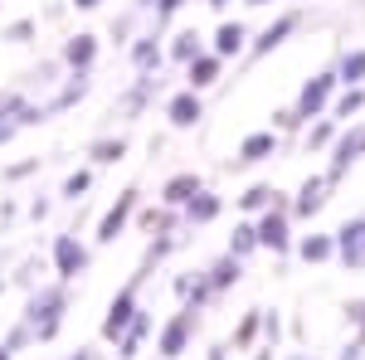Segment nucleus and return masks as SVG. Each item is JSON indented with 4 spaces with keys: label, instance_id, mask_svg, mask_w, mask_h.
<instances>
[{
    "label": "nucleus",
    "instance_id": "28",
    "mask_svg": "<svg viewBox=\"0 0 365 360\" xmlns=\"http://www.w3.org/2000/svg\"><path fill=\"white\" fill-rule=\"evenodd\" d=\"M292 253H297V258H302L307 268H317V263H336V239H331V234H317V229H312V234H302V239L292 244Z\"/></svg>",
    "mask_w": 365,
    "mask_h": 360
},
{
    "label": "nucleus",
    "instance_id": "38",
    "mask_svg": "<svg viewBox=\"0 0 365 360\" xmlns=\"http://www.w3.org/2000/svg\"><path fill=\"white\" fill-rule=\"evenodd\" d=\"M268 127H273L278 137H302L307 122L297 117V108H273V112H268Z\"/></svg>",
    "mask_w": 365,
    "mask_h": 360
},
{
    "label": "nucleus",
    "instance_id": "51",
    "mask_svg": "<svg viewBox=\"0 0 365 360\" xmlns=\"http://www.w3.org/2000/svg\"><path fill=\"white\" fill-rule=\"evenodd\" d=\"M205 5H210L215 15H225V10H229V5H234V0H205Z\"/></svg>",
    "mask_w": 365,
    "mask_h": 360
},
{
    "label": "nucleus",
    "instance_id": "8",
    "mask_svg": "<svg viewBox=\"0 0 365 360\" xmlns=\"http://www.w3.org/2000/svg\"><path fill=\"white\" fill-rule=\"evenodd\" d=\"M137 205H141V185H127V190H117V200L103 210V220H98V229H93V244L98 249H108V244H117L127 229H132V220H137Z\"/></svg>",
    "mask_w": 365,
    "mask_h": 360
},
{
    "label": "nucleus",
    "instance_id": "58",
    "mask_svg": "<svg viewBox=\"0 0 365 360\" xmlns=\"http://www.w3.org/2000/svg\"><path fill=\"white\" fill-rule=\"evenodd\" d=\"M151 360H161V356H151Z\"/></svg>",
    "mask_w": 365,
    "mask_h": 360
},
{
    "label": "nucleus",
    "instance_id": "43",
    "mask_svg": "<svg viewBox=\"0 0 365 360\" xmlns=\"http://www.w3.org/2000/svg\"><path fill=\"white\" fill-rule=\"evenodd\" d=\"M49 215H54V200H49V195H34L25 205V220H34V224H44Z\"/></svg>",
    "mask_w": 365,
    "mask_h": 360
},
{
    "label": "nucleus",
    "instance_id": "42",
    "mask_svg": "<svg viewBox=\"0 0 365 360\" xmlns=\"http://www.w3.org/2000/svg\"><path fill=\"white\" fill-rule=\"evenodd\" d=\"M34 268H39L34 258H29V263H20V268H15V277H10V287H25V292H34V287H39V273H34Z\"/></svg>",
    "mask_w": 365,
    "mask_h": 360
},
{
    "label": "nucleus",
    "instance_id": "33",
    "mask_svg": "<svg viewBox=\"0 0 365 360\" xmlns=\"http://www.w3.org/2000/svg\"><path fill=\"white\" fill-rule=\"evenodd\" d=\"M278 195H282V190H273L268 180H253L249 190L239 195V215H249V220H258L263 210H273V205H278Z\"/></svg>",
    "mask_w": 365,
    "mask_h": 360
},
{
    "label": "nucleus",
    "instance_id": "27",
    "mask_svg": "<svg viewBox=\"0 0 365 360\" xmlns=\"http://www.w3.org/2000/svg\"><path fill=\"white\" fill-rule=\"evenodd\" d=\"M141 229V234H170V229H185V220H180V210H166L161 200L156 205H137V220H132Z\"/></svg>",
    "mask_w": 365,
    "mask_h": 360
},
{
    "label": "nucleus",
    "instance_id": "21",
    "mask_svg": "<svg viewBox=\"0 0 365 360\" xmlns=\"http://www.w3.org/2000/svg\"><path fill=\"white\" fill-rule=\"evenodd\" d=\"M180 78H185V88H195V93H210V88L225 78V58L205 49V54H195L185 68H180Z\"/></svg>",
    "mask_w": 365,
    "mask_h": 360
},
{
    "label": "nucleus",
    "instance_id": "59",
    "mask_svg": "<svg viewBox=\"0 0 365 360\" xmlns=\"http://www.w3.org/2000/svg\"><path fill=\"white\" fill-rule=\"evenodd\" d=\"M361 360H365V356H361Z\"/></svg>",
    "mask_w": 365,
    "mask_h": 360
},
{
    "label": "nucleus",
    "instance_id": "2",
    "mask_svg": "<svg viewBox=\"0 0 365 360\" xmlns=\"http://www.w3.org/2000/svg\"><path fill=\"white\" fill-rule=\"evenodd\" d=\"M49 268H54L58 282H78V277L93 273V249L78 239V229H58L49 239Z\"/></svg>",
    "mask_w": 365,
    "mask_h": 360
},
{
    "label": "nucleus",
    "instance_id": "17",
    "mask_svg": "<svg viewBox=\"0 0 365 360\" xmlns=\"http://www.w3.org/2000/svg\"><path fill=\"white\" fill-rule=\"evenodd\" d=\"M98 58H103V34H93V29H78V34H68V39L58 44V63H63L68 73L98 68Z\"/></svg>",
    "mask_w": 365,
    "mask_h": 360
},
{
    "label": "nucleus",
    "instance_id": "44",
    "mask_svg": "<svg viewBox=\"0 0 365 360\" xmlns=\"http://www.w3.org/2000/svg\"><path fill=\"white\" fill-rule=\"evenodd\" d=\"M346 322L356 326V341H365V297H351L346 302Z\"/></svg>",
    "mask_w": 365,
    "mask_h": 360
},
{
    "label": "nucleus",
    "instance_id": "56",
    "mask_svg": "<svg viewBox=\"0 0 365 360\" xmlns=\"http://www.w3.org/2000/svg\"><path fill=\"white\" fill-rule=\"evenodd\" d=\"M287 360H312V356H302V351H292V356H287Z\"/></svg>",
    "mask_w": 365,
    "mask_h": 360
},
{
    "label": "nucleus",
    "instance_id": "47",
    "mask_svg": "<svg viewBox=\"0 0 365 360\" xmlns=\"http://www.w3.org/2000/svg\"><path fill=\"white\" fill-rule=\"evenodd\" d=\"M15 137H20V122H10V117H0V146H10Z\"/></svg>",
    "mask_w": 365,
    "mask_h": 360
},
{
    "label": "nucleus",
    "instance_id": "32",
    "mask_svg": "<svg viewBox=\"0 0 365 360\" xmlns=\"http://www.w3.org/2000/svg\"><path fill=\"white\" fill-rule=\"evenodd\" d=\"M258 341H263V307H249V312L234 322V341H229V346H234V351H253Z\"/></svg>",
    "mask_w": 365,
    "mask_h": 360
},
{
    "label": "nucleus",
    "instance_id": "5",
    "mask_svg": "<svg viewBox=\"0 0 365 360\" xmlns=\"http://www.w3.org/2000/svg\"><path fill=\"white\" fill-rule=\"evenodd\" d=\"M200 322H205V312H190V307H175L166 322L156 326V356L161 360H180L190 346H195L200 336Z\"/></svg>",
    "mask_w": 365,
    "mask_h": 360
},
{
    "label": "nucleus",
    "instance_id": "53",
    "mask_svg": "<svg viewBox=\"0 0 365 360\" xmlns=\"http://www.w3.org/2000/svg\"><path fill=\"white\" fill-rule=\"evenodd\" d=\"M273 351H278V346H258V351H253V360H273Z\"/></svg>",
    "mask_w": 365,
    "mask_h": 360
},
{
    "label": "nucleus",
    "instance_id": "54",
    "mask_svg": "<svg viewBox=\"0 0 365 360\" xmlns=\"http://www.w3.org/2000/svg\"><path fill=\"white\" fill-rule=\"evenodd\" d=\"M244 5H249V10H263V5H273V0H244Z\"/></svg>",
    "mask_w": 365,
    "mask_h": 360
},
{
    "label": "nucleus",
    "instance_id": "4",
    "mask_svg": "<svg viewBox=\"0 0 365 360\" xmlns=\"http://www.w3.org/2000/svg\"><path fill=\"white\" fill-rule=\"evenodd\" d=\"M156 98H166V68H161V73H132V83L117 93L113 117H122V122H141L146 112L156 108Z\"/></svg>",
    "mask_w": 365,
    "mask_h": 360
},
{
    "label": "nucleus",
    "instance_id": "41",
    "mask_svg": "<svg viewBox=\"0 0 365 360\" xmlns=\"http://www.w3.org/2000/svg\"><path fill=\"white\" fill-rule=\"evenodd\" d=\"M0 341H5V346H10L15 356H20V351H34V331H29L25 322H15V326H10V331L0 336Z\"/></svg>",
    "mask_w": 365,
    "mask_h": 360
},
{
    "label": "nucleus",
    "instance_id": "12",
    "mask_svg": "<svg viewBox=\"0 0 365 360\" xmlns=\"http://www.w3.org/2000/svg\"><path fill=\"white\" fill-rule=\"evenodd\" d=\"M127 63H132V73H161L166 68V29H137V39L127 44Z\"/></svg>",
    "mask_w": 365,
    "mask_h": 360
},
{
    "label": "nucleus",
    "instance_id": "6",
    "mask_svg": "<svg viewBox=\"0 0 365 360\" xmlns=\"http://www.w3.org/2000/svg\"><path fill=\"white\" fill-rule=\"evenodd\" d=\"M137 317H141V277H127V282L113 292L108 312H103V326H98V336H103L108 346H117V336L127 331Z\"/></svg>",
    "mask_w": 365,
    "mask_h": 360
},
{
    "label": "nucleus",
    "instance_id": "25",
    "mask_svg": "<svg viewBox=\"0 0 365 360\" xmlns=\"http://www.w3.org/2000/svg\"><path fill=\"white\" fill-rule=\"evenodd\" d=\"M220 215H225V195H215L210 185H205V190H200L195 200H190V205L180 210V220H185V229H205V224H215Z\"/></svg>",
    "mask_w": 365,
    "mask_h": 360
},
{
    "label": "nucleus",
    "instance_id": "14",
    "mask_svg": "<svg viewBox=\"0 0 365 360\" xmlns=\"http://www.w3.org/2000/svg\"><path fill=\"white\" fill-rule=\"evenodd\" d=\"M190 234H195V229H170V234H146V249H141V263H137V273H132V277H141V282H146V277L156 273V268L166 263L170 253H180L185 244H190Z\"/></svg>",
    "mask_w": 365,
    "mask_h": 360
},
{
    "label": "nucleus",
    "instance_id": "34",
    "mask_svg": "<svg viewBox=\"0 0 365 360\" xmlns=\"http://www.w3.org/2000/svg\"><path fill=\"white\" fill-rule=\"evenodd\" d=\"M34 39H39V20H34V15H15V20H5V25H0V44L29 49Z\"/></svg>",
    "mask_w": 365,
    "mask_h": 360
},
{
    "label": "nucleus",
    "instance_id": "37",
    "mask_svg": "<svg viewBox=\"0 0 365 360\" xmlns=\"http://www.w3.org/2000/svg\"><path fill=\"white\" fill-rule=\"evenodd\" d=\"M141 20H146V15H137V10H132V5H127V10H117V15H113V25H108V39H113V44H122V49H127V44H132V39H137Z\"/></svg>",
    "mask_w": 365,
    "mask_h": 360
},
{
    "label": "nucleus",
    "instance_id": "36",
    "mask_svg": "<svg viewBox=\"0 0 365 360\" xmlns=\"http://www.w3.org/2000/svg\"><path fill=\"white\" fill-rule=\"evenodd\" d=\"M361 112H365V88H341L336 98H331V117H336L341 127H346V122H356Z\"/></svg>",
    "mask_w": 365,
    "mask_h": 360
},
{
    "label": "nucleus",
    "instance_id": "49",
    "mask_svg": "<svg viewBox=\"0 0 365 360\" xmlns=\"http://www.w3.org/2000/svg\"><path fill=\"white\" fill-rule=\"evenodd\" d=\"M68 10H78V15H93V10H103V0H68Z\"/></svg>",
    "mask_w": 365,
    "mask_h": 360
},
{
    "label": "nucleus",
    "instance_id": "48",
    "mask_svg": "<svg viewBox=\"0 0 365 360\" xmlns=\"http://www.w3.org/2000/svg\"><path fill=\"white\" fill-rule=\"evenodd\" d=\"M63 360H108V356H103L98 346H78V351H68Z\"/></svg>",
    "mask_w": 365,
    "mask_h": 360
},
{
    "label": "nucleus",
    "instance_id": "57",
    "mask_svg": "<svg viewBox=\"0 0 365 360\" xmlns=\"http://www.w3.org/2000/svg\"><path fill=\"white\" fill-rule=\"evenodd\" d=\"M5 287H10V277H0V297H5Z\"/></svg>",
    "mask_w": 365,
    "mask_h": 360
},
{
    "label": "nucleus",
    "instance_id": "50",
    "mask_svg": "<svg viewBox=\"0 0 365 360\" xmlns=\"http://www.w3.org/2000/svg\"><path fill=\"white\" fill-rule=\"evenodd\" d=\"M229 351H234V346H225V341H215V346L205 351V360H229Z\"/></svg>",
    "mask_w": 365,
    "mask_h": 360
},
{
    "label": "nucleus",
    "instance_id": "19",
    "mask_svg": "<svg viewBox=\"0 0 365 360\" xmlns=\"http://www.w3.org/2000/svg\"><path fill=\"white\" fill-rule=\"evenodd\" d=\"M249 39H253V29L244 25V20H220L215 34H210L205 44H210V54H220L229 63V58H244V54H249Z\"/></svg>",
    "mask_w": 365,
    "mask_h": 360
},
{
    "label": "nucleus",
    "instance_id": "20",
    "mask_svg": "<svg viewBox=\"0 0 365 360\" xmlns=\"http://www.w3.org/2000/svg\"><path fill=\"white\" fill-rule=\"evenodd\" d=\"M200 190H205V175H200V170H170L166 180H161V190H156V200H161L166 210H185Z\"/></svg>",
    "mask_w": 365,
    "mask_h": 360
},
{
    "label": "nucleus",
    "instance_id": "11",
    "mask_svg": "<svg viewBox=\"0 0 365 360\" xmlns=\"http://www.w3.org/2000/svg\"><path fill=\"white\" fill-rule=\"evenodd\" d=\"M161 112H166L170 132H195L200 122H205V93H195V88H170L166 98H161Z\"/></svg>",
    "mask_w": 365,
    "mask_h": 360
},
{
    "label": "nucleus",
    "instance_id": "31",
    "mask_svg": "<svg viewBox=\"0 0 365 360\" xmlns=\"http://www.w3.org/2000/svg\"><path fill=\"white\" fill-rule=\"evenodd\" d=\"M331 68H336V83L341 88H365V49H361V44H356V49H341Z\"/></svg>",
    "mask_w": 365,
    "mask_h": 360
},
{
    "label": "nucleus",
    "instance_id": "52",
    "mask_svg": "<svg viewBox=\"0 0 365 360\" xmlns=\"http://www.w3.org/2000/svg\"><path fill=\"white\" fill-rule=\"evenodd\" d=\"M151 5H156V0H132V10H137V15H151Z\"/></svg>",
    "mask_w": 365,
    "mask_h": 360
},
{
    "label": "nucleus",
    "instance_id": "45",
    "mask_svg": "<svg viewBox=\"0 0 365 360\" xmlns=\"http://www.w3.org/2000/svg\"><path fill=\"white\" fill-rule=\"evenodd\" d=\"M278 341H282V317L263 307V346H278Z\"/></svg>",
    "mask_w": 365,
    "mask_h": 360
},
{
    "label": "nucleus",
    "instance_id": "29",
    "mask_svg": "<svg viewBox=\"0 0 365 360\" xmlns=\"http://www.w3.org/2000/svg\"><path fill=\"white\" fill-rule=\"evenodd\" d=\"M341 137V122L327 112V117H312L307 127H302V146H307V156H322V151H331V141Z\"/></svg>",
    "mask_w": 365,
    "mask_h": 360
},
{
    "label": "nucleus",
    "instance_id": "9",
    "mask_svg": "<svg viewBox=\"0 0 365 360\" xmlns=\"http://www.w3.org/2000/svg\"><path fill=\"white\" fill-rule=\"evenodd\" d=\"M302 25H307V15H302V10H278V15H273V25H263V29L249 39V54H244V58H249V63H258V58L278 54V49H282V44H287V39H292Z\"/></svg>",
    "mask_w": 365,
    "mask_h": 360
},
{
    "label": "nucleus",
    "instance_id": "40",
    "mask_svg": "<svg viewBox=\"0 0 365 360\" xmlns=\"http://www.w3.org/2000/svg\"><path fill=\"white\" fill-rule=\"evenodd\" d=\"M29 175H39V156H29V161H15V166L0 170V180H5V185H20V180H29Z\"/></svg>",
    "mask_w": 365,
    "mask_h": 360
},
{
    "label": "nucleus",
    "instance_id": "10",
    "mask_svg": "<svg viewBox=\"0 0 365 360\" xmlns=\"http://www.w3.org/2000/svg\"><path fill=\"white\" fill-rule=\"evenodd\" d=\"M341 93V83H336V68H322V73H312L307 83L297 88V117L302 122H312V117H327L331 112V98Z\"/></svg>",
    "mask_w": 365,
    "mask_h": 360
},
{
    "label": "nucleus",
    "instance_id": "7",
    "mask_svg": "<svg viewBox=\"0 0 365 360\" xmlns=\"http://www.w3.org/2000/svg\"><path fill=\"white\" fill-rule=\"evenodd\" d=\"M331 161H327V180L331 185H341L351 170H356V161H365V117H356V122H346L341 127V137L331 141V151H327Z\"/></svg>",
    "mask_w": 365,
    "mask_h": 360
},
{
    "label": "nucleus",
    "instance_id": "55",
    "mask_svg": "<svg viewBox=\"0 0 365 360\" xmlns=\"http://www.w3.org/2000/svg\"><path fill=\"white\" fill-rule=\"evenodd\" d=\"M0 360H15V351H10V346H5V341H0Z\"/></svg>",
    "mask_w": 365,
    "mask_h": 360
},
{
    "label": "nucleus",
    "instance_id": "16",
    "mask_svg": "<svg viewBox=\"0 0 365 360\" xmlns=\"http://www.w3.org/2000/svg\"><path fill=\"white\" fill-rule=\"evenodd\" d=\"M88 93H93V68L63 73V78H58V88L44 98V112H49V117H63V112H73L78 103H88Z\"/></svg>",
    "mask_w": 365,
    "mask_h": 360
},
{
    "label": "nucleus",
    "instance_id": "22",
    "mask_svg": "<svg viewBox=\"0 0 365 360\" xmlns=\"http://www.w3.org/2000/svg\"><path fill=\"white\" fill-rule=\"evenodd\" d=\"M127 151H132V141H127V137H113V132H103V137L88 141V166H93V170L122 166V161H127Z\"/></svg>",
    "mask_w": 365,
    "mask_h": 360
},
{
    "label": "nucleus",
    "instance_id": "15",
    "mask_svg": "<svg viewBox=\"0 0 365 360\" xmlns=\"http://www.w3.org/2000/svg\"><path fill=\"white\" fill-rule=\"evenodd\" d=\"M278 151H282V137L273 132V127H253V132H244L239 146H234V166H239V170L263 166V161H273Z\"/></svg>",
    "mask_w": 365,
    "mask_h": 360
},
{
    "label": "nucleus",
    "instance_id": "1",
    "mask_svg": "<svg viewBox=\"0 0 365 360\" xmlns=\"http://www.w3.org/2000/svg\"><path fill=\"white\" fill-rule=\"evenodd\" d=\"M68 312H73V282H58V277H54V282H39L34 292H25V312H20V322L34 331V346H49V341L63 331Z\"/></svg>",
    "mask_w": 365,
    "mask_h": 360
},
{
    "label": "nucleus",
    "instance_id": "46",
    "mask_svg": "<svg viewBox=\"0 0 365 360\" xmlns=\"http://www.w3.org/2000/svg\"><path fill=\"white\" fill-rule=\"evenodd\" d=\"M15 220H20V200H15V195H5V200H0V224L10 229Z\"/></svg>",
    "mask_w": 365,
    "mask_h": 360
},
{
    "label": "nucleus",
    "instance_id": "18",
    "mask_svg": "<svg viewBox=\"0 0 365 360\" xmlns=\"http://www.w3.org/2000/svg\"><path fill=\"white\" fill-rule=\"evenodd\" d=\"M331 190H336V185L327 180V170H312L307 180L297 185V195H292V220H302V224H307V220H317V215L327 210Z\"/></svg>",
    "mask_w": 365,
    "mask_h": 360
},
{
    "label": "nucleus",
    "instance_id": "30",
    "mask_svg": "<svg viewBox=\"0 0 365 360\" xmlns=\"http://www.w3.org/2000/svg\"><path fill=\"white\" fill-rule=\"evenodd\" d=\"M225 253H234V258H244V263H249V258H258V224L249 220V215H244V220H234V229H229V244H225Z\"/></svg>",
    "mask_w": 365,
    "mask_h": 360
},
{
    "label": "nucleus",
    "instance_id": "24",
    "mask_svg": "<svg viewBox=\"0 0 365 360\" xmlns=\"http://www.w3.org/2000/svg\"><path fill=\"white\" fill-rule=\"evenodd\" d=\"M151 336H156V322H151V312L141 307V317L117 336V360H141V351H146V341H151Z\"/></svg>",
    "mask_w": 365,
    "mask_h": 360
},
{
    "label": "nucleus",
    "instance_id": "3",
    "mask_svg": "<svg viewBox=\"0 0 365 360\" xmlns=\"http://www.w3.org/2000/svg\"><path fill=\"white\" fill-rule=\"evenodd\" d=\"M258 249L263 253H273V258H287L292 253V244H297V234H292V195H278V205L273 210H263L258 215Z\"/></svg>",
    "mask_w": 365,
    "mask_h": 360
},
{
    "label": "nucleus",
    "instance_id": "13",
    "mask_svg": "<svg viewBox=\"0 0 365 360\" xmlns=\"http://www.w3.org/2000/svg\"><path fill=\"white\" fill-rule=\"evenodd\" d=\"M336 239V263L346 273H365V215H351L346 224L331 229Z\"/></svg>",
    "mask_w": 365,
    "mask_h": 360
},
{
    "label": "nucleus",
    "instance_id": "35",
    "mask_svg": "<svg viewBox=\"0 0 365 360\" xmlns=\"http://www.w3.org/2000/svg\"><path fill=\"white\" fill-rule=\"evenodd\" d=\"M93 175H98L93 166L68 170V175H63V185H58V200H63V205H83L88 195H93Z\"/></svg>",
    "mask_w": 365,
    "mask_h": 360
},
{
    "label": "nucleus",
    "instance_id": "26",
    "mask_svg": "<svg viewBox=\"0 0 365 360\" xmlns=\"http://www.w3.org/2000/svg\"><path fill=\"white\" fill-rule=\"evenodd\" d=\"M205 49H210V44H205V34H200V29H175V34H166V63H175V68H185V63H190V58L195 54H205Z\"/></svg>",
    "mask_w": 365,
    "mask_h": 360
},
{
    "label": "nucleus",
    "instance_id": "39",
    "mask_svg": "<svg viewBox=\"0 0 365 360\" xmlns=\"http://www.w3.org/2000/svg\"><path fill=\"white\" fill-rule=\"evenodd\" d=\"M185 5H190V0H156L146 20H151V25H156V29H170V25H175V15H180Z\"/></svg>",
    "mask_w": 365,
    "mask_h": 360
},
{
    "label": "nucleus",
    "instance_id": "23",
    "mask_svg": "<svg viewBox=\"0 0 365 360\" xmlns=\"http://www.w3.org/2000/svg\"><path fill=\"white\" fill-rule=\"evenodd\" d=\"M244 268H249L244 258H234V253H220V258L205 268V282L215 287V297H225V292H234V287L244 282Z\"/></svg>",
    "mask_w": 365,
    "mask_h": 360
}]
</instances>
